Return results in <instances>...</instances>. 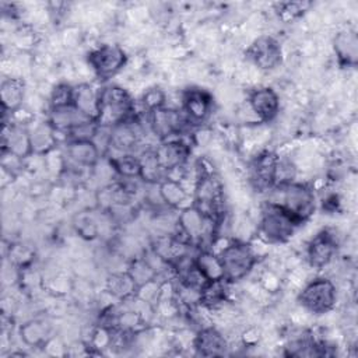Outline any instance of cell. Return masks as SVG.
<instances>
[{"instance_id":"1f68e13d","label":"cell","mask_w":358,"mask_h":358,"mask_svg":"<svg viewBox=\"0 0 358 358\" xmlns=\"http://www.w3.org/2000/svg\"><path fill=\"white\" fill-rule=\"evenodd\" d=\"M310 6V1H280L274 4V11L282 22H292L301 18Z\"/></svg>"},{"instance_id":"e575fe53","label":"cell","mask_w":358,"mask_h":358,"mask_svg":"<svg viewBox=\"0 0 358 358\" xmlns=\"http://www.w3.org/2000/svg\"><path fill=\"white\" fill-rule=\"evenodd\" d=\"M141 102L148 112L162 108L165 106V92L161 88H150L144 92Z\"/></svg>"},{"instance_id":"f1b7e54d","label":"cell","mask_w":358,"mask_h":358,"mask_svg":"<svg viewBox=\"0 0 358 358\" xmlns=\"http://www.w3.org/2000/svg\"><path fill=\"white\" fill-rule=\"evenodd\" d=\"M227 280H217V281H206L203 287L199 289L197 301L200 305L206 308H217L227 299Z\"/></svg>"},{"instance_id":"7402d4cb","label":"cell","mask_w":358,"mask_h":358,"mask_svg":"<svg viewBox=\"0 0 358 358\" xmlns=\"http://www.w3.org/2000/svg\"><path fill=\"white\" fill-rule=\"evenodd\" d=\"M25 95V84L21 78H4L0 85V101L3 109V119L14 113L22 105Z\"/></svg>"},{"instance_id":"4dcf8cb0","label":"cell","mask_w":358,"mask_h":358,"mask_svg":"<svg viewBox=\"0 0 358 358\" xmlns=\"http://www.w3.org/2000/svg\"><path fill=\"white\" fill-rule=\"evenodd\" d=\"M110 166L123 179H140V161L133 152H117L110 157Z\"/></svg>"},{"instance_id":"7c38bea8","label":"cell","mask_w":358,"mask_h":358,"mask_svg":"<svg viewBox=\"0 0 358 358\" xmlns=\"http://www.w3.org/2000/svg\"><path fill=\"white\" fill-rule=\"evenodd\" d=\"M338 248V241L331 229L319 231L308 243L306 259L310 267L323 268L334 257Z\"/></svg>"},{"instance_id":"cb8c5ba5","label":"cell","mask_w":358,"mask_h":358,"mask_svg":"<svg viewBox=\"0 0 358 358\" xmlns=\"http://www.w3.org/2000/svg\"><path fill=\"white\" fill-rule=\"evenodd\" d=\"M193 263L206 281L225 280L220 256L213 253L211 250L200 249L197 255L193 257Z\"/></svg>"},{"instance_id":"3957f363","label":"cell","mask_w":358,"mask_h":358,"mask_svg":"<svg viewBox=\"0 0 358 358\" xmlns=\"http://www.w3.org/2000/svg\"><path fill=\"white\" fill-rule=\"evenodd\" d=\"M299 225L288 211L271 200H267L260 208L257 231L266 243H285L294 236Z\"/></svg>"},{"instance_id":"4316f807","label":"cell","mask_w":358,"mask_h":358,"mask_svg":"<svg viewBox=\"0 0 358 358\" xmlns=\"http://www.w3.org/2000/svg\"><path fill=\"white\" fill-rule=\"evenodd\" d=\"M20 337L29 347H43L50 338V327L43 320H28L20 327Z\"/></svg>"},{"instance_id":"8fae6325","label":"cell","mask_w":358,"mask_h":358,"mask_svg":"<svg viewBox=\"0 0 358 358\" xmlns=\"http://www.w3.org/2000/svg\"><path fill=\"white\" fill-rule=\"evenodd\" d=\"M246 57L260 70H274L282 63V48L280 42L268 35L256 38L245 52Z\"/></svg>"},{"instance_id":"9c48e42d","label":"cell","mask_w":358,"mask_h":358,"mask_svg":"<svg viewBox=\"0 0 358 358\" xmlns=\"http://www.w3.org/2000/svg\"><path fill=\"white\" fill-rule=\"evenodd\" d=\"M88 63L101 80H109L127 64L126 52L117 45H101L88 53Z\"/></svg>"},{"instance_id":"603a6c76","label":"cell","mask_w":358,"mask_h":358,"mask_svg":"<svg viewBox=\"0 0 358 358\" xmlns=\"http://www.w3.org/2000/svg\"><path fill=\"white\" fill-rule=\"evenodd\" d=\"M158 196L161 201L169 208H179L187 200V193L179 179L166 175L158 183Z\"/></svg>"},{"instance_id":"ffe728a7","label":"cell","mask_w":358,"mask_h":358,"mask_svg":"<svg viewBox=\"0 0 358 358\" xmlns=\"http://www.w3.org/2000/svg\"><path fill=\"white\" fill-rule=\"evenodd\" d=\"M333 49L341 67H355L358 63V36L355 29L347 28L336 34Z\"/></svg>"},{"instance_id":"e0dca14e","label":"cell","mask_w":358,"mask_h":358,"mask_svg":"<svg viewBox=\"0 0 358 358\" xmlns=\"http://www.w3.org/2000/svg\"><path fill=\"white\" fill-rule=\"evenodd\" d=\"M252 112L262 122H271L280 112V98L271 87H260L253 90L248 98Z\"/></svg>"},{"instance_id":"5bb4252c","label":"cell","mask_w":358,"mask_h":358,"mask_svg":"<svg viewBox=\"0 0 358 358\" xmlns=\"http://www.w3.org/2000/svg\"><path fill=\"white\" fill-rule=\"evenodd\" d=\"M155 155L165 176L185 165L190 155V145L180 140L179 137L164 140L157 148H154Z\"/></svg>"},{"instance_id":"d6a6232c","label":"cell","mask_w":358,"mask_h":358,"mask_svg":"<svg viewBox=\"0 0 358 358\" xmlns=\"http://www.w3.org/2000/svg\"><path fill=\"white\" fill-rule=\"evenodd\" d=\"M127 271L134 278V281L138 285V288L145 285V284H148V282H151V281H155L157 275H158L155 268L150 264V262L145 257L134 260Z\"/></svg>"},{"instance_id":"ba28073f","label":"cell","mask_w":358,"mask_h":358,"mask_svg":"<svg viewBox=\"0 0 358 358\" xmlns=\"http://www.w3.org/2000/svg\"><path fill=\"white\" fill-rule=\"evenodd\" d=\"M280 161L281 158L274 151H262L252 159L248 176L255 192L267 193L278 185Z\"/></svg>"},{"instance_id":"484cf974","label":"cell","mask_w":358,"mask_h":358,"mask_svg":"<svg viewBox=\"0 0 358 358\" xmlns=\"http://www.w3.org/2000/svg\"><path fill=\"white\" fill-rule=\"evenodd\" d=\"M29 138H31V147L32 154H46L49 152L57 143V133L55 129L49 124V122H42L34 126V129L29 130Z\"/></svg>"},{"instance_id":"d6986e66","label":"cell","mask_w":358,"mask_h":358,"mask_svg":"<svg viewBox=\"0 0 358 358\" xmlns=\"http://www.w3.org/2000/svg\"><path fill=\"white\" fill-rule=\"evenodd\" d=\"M193 348L201 357H222L228 350V344L215 327H203L194 336Z\"/></svg>"},{"instance_id":"d590c367","label":"cell","mask_w":358,"mask_h":358,"mask_svg":"<svg viewBox=\"0 0 358 358\" xmlns=\"http://www.w3.org/2000/svg\"><path fill=\"white\" fill-rule=\"evenodd\" d=\"M76 229L80 236L94 239L98 235V225L91 215H80L76 222Z\"/></svg>"},{"instance_id":"7a4b0ae2","label":"cell","mask_w":358,"mask_h":358,"mask_svg":"<svg viewBox=\"0 0 358 358\" xmlns=\"http://www.w3.org/2000/svg\"><path fill=\"white\" fill-rule=\"evenodd\" d=\"M271 201L280 204L301 225L306 222L316 210V196L312 187L301 182H287L277 185L273 190Z\"/></svg>"},{"instance_id":"4fadbf2b","label":"cell","mask_w":358,"mask_h":358,"mask_svg":"<svg viewBox=\"0 0 358 358\" xmlns=\"http://www.w3.org/2000/svg\"><path fill=\"white\" fill-rule=\"evenodd\" d=\"M182 112L189 123H203L213 112V96L201 88H187L182 94Z\"/></svg>"},{"instance_id":"ac0fdd59","label":"cell","mask_w":358,"mask_h":358,"mask_svg":"<svg viewBox=\"0 0 358 358\" xmlns=\"http://www.w3.org/2000/svg\"><path fill=\"white\" fill-rule=\"evenodd\" d=\"M94 119L84 115L73 103L59 108H50L48 122L57 134H66V137L78 126L88 123Z\"/></svg>"},{"instance_id":"2e32d148","label":"cell","mask_w":358,"mask_h":358,"mask_svg":"<svg viewBox=\"0 0 358 358\" xmlns=\"http://www.w3.org/2000/svg\"><path fill=\"white\" fill-rule=\"evenodd\" d=\"M1 150L3 154H8L14 158H25L32 154L29 130L18 124L3 123Z\"/></svg>"},{"instance_id":"277c9868","label":"cell","mask_w":358,"mask_h":358,"mask_svg":"<svg viewBox=\"0 0 358 358\" xmlns=\"http://www.w3.org/2000/svg\"><path fill=\"white\" fill-rule=\"evenodd\" d=\"M194 206L213 218L217 224L222 218L224 190L220 179L213 169L199 166V175L194 186Z\"/></svg>"},{"instance_id":"836d02e7","label":"cell","mask_w":358,"mask_h":358,"mask_svg":"<svg viewBox=\"0 0 358 358\" xmlns=\"http://www.w3.org/2000/svg\"><path fill=\"white\" fill-rule=\"evenodd\" d=\"M73 103V87L69 84H57L50 94V108H59Z\"/></svg>"},{"instance_id":"9a60e30c","label":"cell","mask_w":358,"mask_h":358,"mask_svg":"<svg viewBox=\"0 0 358 358\" xmlns=\"http://www.w3.org/2000/svg\"><path fill=\"white\" fill-rule=\"evenodd\" d=\"M109 130V145L116 152H133L143 137V127L137 116H133Z\"/></svg>"},{"instance_id":"f546056e","label":"cell","mask_w":358,"mask_h":358,"mask_svg":"<svg viewBox=\"0 0 358 358\" xmlns=\"http://www.w3.org/2000/svg\"><path fill=\"white\" fill-rule=\"evenodd\" d=\"M140 161V179L148 185H157L165 178V172L161 168L154 150L143 151L138 155Z\"/></svg>"},{"instance_id":"5b68a950","label":"cell","mask_w":358,"mask_h":358,"mask_svg":"<svg viewBox=\"0 0 358 358\" xmlns=\"http://www.w3.org/2000/svg\"><path fill=\"white\" fill-rule=\"evenodd\" d=\"M224 268V277L228 282H236L245 278L257 262L253 248L243 241L229 242L220 253Z\"/></svg>"},{"instance_id":"8992f818","label":"cell","mask_w":358,"mask_h":358,"mask_svg":"<svg viewBox=\"0 0 358 358\" xmlns=\"http://www.w3.org/2000/svg\"><path fill=\"white\" fill-rule=\"evenodd\" d=\"M217 222L199 207L186 206L178 215V236L190 246L201 245L204 239L214 235Z\"/></svg>"},{"instance_id":"52a82bcc","label":"cell","mask_w":358,"mask_h":358,"mask_svg":"<svg viewBox=\"0 0 358 358\" xmlns=\"http://www.w3.org/2000/svg\"><path fill=\"white\" fill-rule=\"evenodd\" d=\"M337 302L336 285L326 277H317L309 281L298 295V303L313 315L330 312Z\"/></svg>"},{"instance_id":"d4e9b609","label":"cell","mask_w":358,"mask_h":358,"mask_svg":"<svg viewBox=\"0 0 358 358\" xmlns=\"http://www.w3.org/2000/svg\"><path fill=\"white\" fill-rule=\"evenodd\" d=\"M106 291L116 299L126 301L138 292V285L129 271L112 273L106 278Z\"/></svg>"},{"instance_id":"30bf717a","label":"cell","mask_w":358,"mask_h":358,"mask_svg":"<svg viewBox=\"0 0 358 358\" xmlns=\"http://www.w3.org/2000/svg\"><path fill=\"white\" fill-rule=\"evenodd\" d=\"M148 122L152 133L161 141L179 137L189 123L182 110L166 106L148 112Z\"/></svg>"},{"instance_id":"83f0119b","label":"cell","mask_w":358,"mask_h":358,"mask_svg":"<svg viewBox=\"0 0 358 358\" xmlns=\"http://www.w3.org/2000/svg\"><path fill=\"white\" fill-rule=\"evenodd\" d=\"M73 105L95 120L98 110V91H94L90 84H78L73 87Z\"/></svg>"},{"instance_id":"44dd1931","label":"cell","mask_w":358,"mask_h":358,"mask_svg":"<svg viewBox=\"0 0 358 358\" xmlns=\"http://www.w3.org/2000/svg\"><path fill=\"white\" fill-rule=\"evenodd\" d=\"M66 154L78 166L92 168L99 161V148L94 140H70Z\"/></svg>"},{"instance_id":"6da1fadb","label":"cell","mask_w":358,"mask_h":358,"mask_svg":"<svg viewBox=\"0 0 358 358\" xmlns=\"http://www.w3.org/2000/svg\"><path fill=\"white\" fill-rule=\"evenodd\" d=\"M136 116L131 95L119 85H105L98 90V110L95 122L102 129H112Z\"/></svg>"}]
</instances>
